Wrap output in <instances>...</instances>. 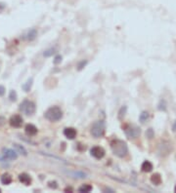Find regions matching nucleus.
I'll list each match as a JSON object with an SVG mask.
<instances>
[{
    "mask_svg": "<svg viewBox=\"0 0 176 193\" xmlns=\"http://www.w3.org/2000/svg\"><path fill=\"white\" fill-rule=\"evenodd\" d=\"M19 180L25 185H30L31 183V178L30 176V175H28V174H25V173L21 174V175L19 176Z\"/></svg>",
    "mask_w": 176,
    "mask_h": 193,
    "instance_id": "11",
    "label": "nucleus"
},
{
    "mask_svg": "<svg viewBox=\"0 0 176 193\" xmlns=\"http://www.w3.org/2000/svg\"><path fill=\"white\" fill-rule=\"evenodd\" d=\"M1 182L3 184H10L12 182V176L10 174H8V173L3 174L1 176Z\"/></svg>",
    "mask_w": 176,
    "mask_h": 193,
    "instance_id": "13",
    "label": "nucleus"
},
{
    "mask_svg": "<svg viewBox=\"0 0 176 193\" xmlns=\"http://www.w3.org/2000/svg\"><path fill=\"white\" fill-rule=\"evenodd\" d=\"M86 62H84V61H83V62H81L80 64L78 65V66H77V67H78V69H81L82 67H84V65H86Z\"/></svg>",
    "mask_w": 176,
    "mask_h": 193,
    "instance_id": "27",
    "label": "nucleus"
},
{
    "mask_svg": "<svg viewBox=\"0 0 176 193\" xmlns=\"http://www.w3.org/2000/svg\"><path fill=\"white\" fill-rule=\"evenodd\" d=\"M141 168H142L143 172L149 173L153 170V165H152V163L149 162V161H145V162L142 164V167H141Z\"/></svg>",
    "mask_w": 176,
    "mask_h": 193,
    "instance_id": "15",
    "label": "nucleus"
},
{
    "mask_svg": "<svg viewBox=\"0 0 176 193\" xmlns=\"http://www.w3.org/2000/svg\"><path fill=\"white\" fill-rule=\"evenodd\" d=\"M36 36H37V30L35 28H31L27 34V39L28 41H33L36 38Z\"/></svg>",
    "mask_w": 176,
    "mask_h": 193,
    "instance_id": "14",
    "label": "nucleus"
},
{
    "mask_svg": "<svg viewBox=\"0 0 176 193\" xmlns=\"http://www.w3.org/2000/svg\"><path fill=\"white\" fill-rule=\"evenodd\" d=\"M23 122H24L23 118H22V117L20 115H18V114L13 115L10 118V121H9L10 125L12 126V127H14V128H20V127H22V125H23Z\"/></svg>",
    "mask_w": 176,
    "mask_h": 193,
    "instance_id": "7",
    "label": "nucleus"
},
{
    "mask_svg": "<svg viewBox=\"0 0 176 193\" xmlns=\"http://www.w3.org/2000/svg\"><path fill=\"white\" fill-rule=\"evenodd\" d=\"M70 175H72L73 178H79V179L86 178V174L82 173V172H72V173H70Z\"/></svg>",
    "mask_w": 176,
    "mask_h": 193,
    "instance_id": "19",
    "label": "nucleus"
},
{
    "mask_svg": "<svg viewBox=\"0 0 176 193\" xmlns=\"http://www.w3.org/2000/svg\"><path fill=\"white\" fill-rule=\"evenodd\" d=\"M5 122H6V119L4 118V117L0 116V126H3V125H4Z\"/></svg>",
    "mask_w": 176,
    "mask_h": 193,
    "instance_id": "26",
    "label": "nucleus"
},
{
    "mask_svg": "<svg viewBox=\"0 0 176 193\" xmlns=\"http://www.w3.org/2000/svg\"><path fill=\"white\" fill-rule=\"evenodd\" d=\"M151 180H152L153 183H155V184H159L161 182H162V178H161V176H159V174H155V175L152 176Z\"/></svg>",
    "mask_w": 176,
    "mask_h": 193,
    "instance_id": "18",
    "label": "nucleus"
},
{
    "mask_svg": "<svg viewBox=\"0 0 176 193\" xmlns=\"http://www.w3.org/2000/svg\"><path fill=\"white\" fill-rule=\"evenodd\" d=\"M35 109L36 107H35L34 103L30 102V100H25L20 104V110L27 115H33L35 112Z\"/></svg>",
    "mask_w": 176,
    "mask_h": 193,
    "instance_id": "4",
    "label": "nucleus"
},
{
    "mask_svg": "<svg viewBox=\"0 0 176 193\" xmlns=\"http://www.w3.org/2000/svg\"><path fill=\"white\" fill-rule=\"evenodd\" d=\"M125 134L129 138H134L140 135V129L137 127H129L125 130Z\"/></svg>",
    "mask_w": 176,
    "mask_h": 193,
    "instance_id": "8",
    "label": "nucleus"
},
{
    "mask_svg": "<svg viewBox=\"0 0 176 193\" xmlns=\"http://www.w3.org/2000/svg\"><path fill=\"white\" fill-rule=\"evenodd\" d=\"M33 78L30 77V79H28V81L23 85V89L25 92H28L30 90L31 86H33Z\"/></svg>",
    "mask_w": 176,
    "mask_h": 193,
    "instance_id": "16",
    "label": "nucleus"
},
{
    "mask_svg": "<svg viewBox=\"0 0 176 193\" xmlns=\"http://www.w3.org/2000/svg\"><path fill=\"white\" fill-rule=\"evenodd\" d=\"M105 130H106V125L105 122L100 120V121H96L91 127V135L94 138H101L103 137L105 134Z\"/></svg>",
    "mask_w": 176,
    "mask_h": 193,
    "instance_id": "3",
    "label": "nucleus"
},
{
    "mask_svg": "<svg viewBox=\"0 0 176 193\" xmlns=\"http://www.w3.org/2000/svg\"><path fill=\"white\" fill-rule=\"evenodd\" d=\"M173 130H174V131H176V123H175V125H174V127H173Z\"/></svg>",
    "mask_w": 176,
    "mask_h": 193,
    "instance_id": "30",
    "label": "nucleus"
},
{
    "mask_svg": "<svg viewBox=\"0 0 176 193\" xmlns=\"http://www.w3.org/2000/svg\"><path fill=\"white\" fill-rule=\"evenodd\" d=\"M54 53H55V49H54V48H51V49L46 50V51L43 53V56L46 57V58H48V57H51V56H52Z\"/></svg>",
    "mask_w": 176,
    "mask_h": 193,
    "instance_id": "21",
    "label": "nucleus"
},
{
    "mask_svg": "<svg viewBox=\"0 0 176 193\" xmlns=\"http://www.w3.org/2000/svg\"><path fill=\"white\" fill-rule=\"evenodd\" d=\"M13 146H14L17 153H20L22 155H24V156H27L28 155V151L25 150V148L23 146V145L18 144V143H13Z\"/></svg>",
    "mask_w": 176,
    "mask_h": 193,
    "instance_id": "12",
    "label": "nucleus"
},
{
    "mask_svg": "<svg viewBox=\"0 0 176 193\" xmlns=\"http://www.w3.org/2000/svg\"><path fill=\"white\" fill-rule=\"evenodd\" d=\"M174 190H175V192H176V186H175V188H174Z\"/></svg>",
    "mask_w": 176,
    "mask_h": 193,
    "instance_id": "31",
    "label": "nucleus"
},
{
    "mask_svg": "<svg viewBox=\"0 0 176 193\" xmlns=\"http://www.w3.org/2000/svg\"><path fill=\"white\" fill-rule=\"evenodd\" d=\"M91 155L96 159H102L105 156V150L103 147L101 146H94L91 148L90 150Z\"/></svg>",
    "mask_w": 176,
    "mask_h": 193,
    "instance_id": "6",
    "label": "nucleus"
},
{
    "mask_svg": "<svg viewBox=\"0 0 176 193\" xmlns=\"http://www.w3.org/2000/svg\"><path fill=\"white\" fill-rule=\"evenodd\" d=\"M147 118H148V113H147V112H143L142 114H141V116H140V120L142 122L145 121Z\"/></svg>",
    "mask_w": 176,
    "mask_h": 193,
    "instance_id": "22",
    "label": "nucleus"
},
{
    "mask_svg": "<svg viewBox=\"0 0 176 193\" xmlns=\"http://www.w3.org/2000/svg\"><path fill=\"white\" fill-rule=\"evenodd\" d=\"M48 184H49V187L54 188V189L58 187V184H57L56 182H48Z\"/></svg>",
    "mask_w": 176,
    "mask_h": 193,
    "instance_id": "23",
    "label": "nucleus"
},
{
    "mask_svg": "<svg viewBox=\"0 0 176 193\" xmlns=\"http://www.w3.org/2000/svg\"><path fill=\"white\" fill-rule=\"evenodd\" d=\"M65 191H72V189L70 188H70H66V189H65Z\"/></svg>",
    "mask_w": 176,
    "mask_h": 193,
    "instance_id": "29",
    "label": "nucleus"
},
{
    "mask_svg": "<svg viewBox=\"0 0 176 193\" xmlns=\"http://www.w3.org/2000/svg\"><path fill=\"white\" fill-rule=\"evenodd\" d=\"M61 62H62V57L61 56H57L55 60H54V64L55 65H59Z\"/></svg>",
    "mask_w": 176,
    "mask_h": 193,
    "instance_id": "24",
    "label": "nucleus"
},
{
    "mask_svg": "<svg viewBox=\"0 0 176 193\" xmlns=\"http://www.w3.org/2000/svg\"><path fill=\"white\" fill-rule=\"evenodd\" d=\"M2 154L4 156V160H16L18 158L17 152L10 149V148H3Z\"/></svg>",
    "mask_w": 176,
    "mask_h": 193,
    "instance_id": "5",
    "label": "nucleus"
},
{
    "mask_svg": "<svg viewBox=\"0 0 176 193\" xmlns=\"http://www.w3.org/2000/svg\"><path fill=\"white\" fill-rule=\"evenodd\" d=\"M17 98H18V96H17V93H16V91L12 90L10 92V94H9V99H10L11 102H16V100H17Z\"/></svg>",
    "mask_w": 176,
    "mask_h": 193,
    "instance_id": "20",
    "label": "nucleus"
},
{
    "mask_svg": "<svg viewBox=\"0 0 176 193\" xmlns=\"http://www.w3.org/2000/svg\"><path fill=\"white\" fill-rule=\"evenodd\" d=\"M64 135H65L66 138H68L69 140H73L76 135H77V132L75 128H72V127H69V128H66L64 130Z\"/></svg>",
    "mask_w": 176,
    "mask_h": 193,
    "instance_id": "9",
    "label": "nucleus"
},
{
    "mask_svg": "<svg viewBox=\"0 0 176 193\" xmlns=\"http://www.w3.org/2000/svg\"><path fill=\"white\" fill-rule=\"evenodd\" d=\"M5 87L4 86H2V85H0V97H2V96H4V94H5Z\"/></svg>",
    "mask_w": 176,
    "mask_h": 193,
    "instance_id": "25",
    "label": "nucleus"
},
{
    "mask_svg": "<svg viewBox=\"0 0 176 193\" xmlns=\"http://www.w3.org/2000/svg\"><path fill=\"white\" fill-rule=\"evenodd\" d=\"M25 132L28 136L33 137V136H35L37 134V128L33 124H28L25 128Z\"/></svg>",
    "mask_w": 176,
    "mask_h": 193,
    "instance_id": "10",
    "label": "nucleus"
},
{
    "mask_svg": "<svg viewBox=\"0 0 176 193\" xmlns=\"http://www.w3.org/2000/svg\"><path fill=\"white\" fill-rule=\"evenodd\" d=\"M91 190H92V186L90 184H83L78 188L79 192H84V193L90 192Z\"/></svg>",
    "mask_w": 176,
    "mask_h": 193,
    "instance_id": "17",
    "label": "nucleus"
},
{
    "mask_svg": "<svg viewBox=\"0 0 176 193\" xmlns=\"http://www.w3.org/2000/svg\"><path fill=\"white\" fill-rule=\"evenodd\" d=\"M44 116L50 122H57L63 117V112L59 106H51L46 110Z\"/></svg>",
    "mask_w": 176,
    "mask_h": 193,
    "instance_id": "2",
    "label": "nucleus"
},
{
    "mask_svg": "<svg viewBox=\"0 0 176 193\" xmlns=\"http://www.w3.org/2000/svg\"><path fill=\"white\" fill-rule=\"evenodd\" d=\"M147 135L149 136V138H153V130H152V129H150L149 131H148V133H147Z\"/></svg>",
    "mask_w": 176,
    "mask_h": 193,
    "instance_id": "28",
    "label": "nucleus"
},
{
    "mask_svg": "<svg viewBox=\"0 0 176 193\" xmlns=\"http://www.w3.org/2000/svg\"><path fill=\"white\" fill-rule=\"evenodd\" d=\"M111 148L113 153L120 158L126 156L127 152H128V147H127L126 143L123 141H120V140L113 141L111 142Z\"/></svg>",
    "mask_w": 176,
    "mask_h": 193,
    "instance_id": "1",
    "label": "nucleus"
},
{
    "mask_svg": "<svg viewBox=\"0 0 176 193\" xmlns=\"http://www.w3.org/2000/svg\"><path fill=\"white\" fill-rule=\"evenodd\" d=\"M0 192H1V189H0Z\"/></svg>",
    "mask_w": 176,
    "mask_h": 193,
    "instance_id": "32",
    "label": "nucleus"
}]
</instances>
